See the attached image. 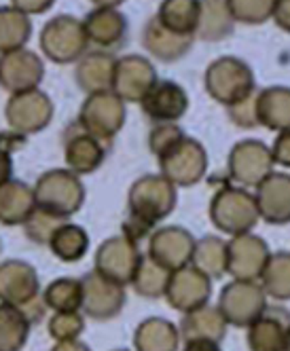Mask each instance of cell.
I'll return each mask as SVG.
<instances>
[{"label": "cell", "mask_w": 290, "mask_h": 351, "mask_svg": "<svg viewBox=\"0 0 290 351\" xmlns=\"http://www.w3.org/2000/svg\"><path fill=\"white\" fill-rule=\"evenodd\" d=\"M204 85L212 99H216V102L227 108L256 91L252 68L246 62L231 56L214 60L208 66L204 74Z\"/></svg>", "instance_id": "6da1fadb"}, {"label": "cell", "mask_w": 290, "mask_h": 351, "mask_svg": "<svg viewBox=\"0 0 290 351\" xmlns=\"http://www.w3.org/2000/svg\"><path fill=\"white\" fill-rule=\"evenodd\" d=\"M210 218L216 229L231 237L252 233L261 218L256 197L246 189L219 191L210 204Z\"/></svg>", "instance_id": "7a4b0ae2"}, {"label": "cell", "mask_w": 290, "mask_h": 351, "mask_svg": "<svg viewBox=\"0 0 290 351\" xmlns=\"http://www.w3.org/2000/svg\"><path fill=\"white\" fill-rule=\"evenodd\" d=\"M87 45L89 38L85 32V23L70 15H60L47 21L40 32L43 53L56 64H70L85 58Z\"/></svg>", "instance_id": "3957f363"}, {"label": "cell", "mask_w": 290, "mask_h": 351, "mask_svg": "<svg viewBox=\"0 0 290 351\" xmlns=\"http://www.w3.org/2000/svg\"><path fill=\"white\" fill-rule=\"evenodd\" d=\"M176 206V189L165 176H144L130 191V216L155 227Z\"/></svg>", "instance_id": "277c9868"}, {"label": "cell", "mask_w": 290, "mask_h": 351, "mask_svg": "<svg viewBox=\"0 0 290 351\" xmlns=\"http://www.w3.org/2000/svg\"><path fill=\"white\" fill-rule=\"evenodd\" d=\"M267 294L258 282L233 280L219 296V309L223 311L229 326L248 328V326L267 309Z\"/></svg>", "instance_id": "5b68a950"}, {"label": "cell", "mask_w": 290, "mask_h": 351, "mask_svg": "<svg viewBox=\"0 0 290 351\" xmlns=\"http://www.w3.org/2000/svg\"><path fill=\"white\" fill-rule=\"evenodd\" d=\"M125 121V102L112 89L89 93L79 114V128L98 140L112 138Z\"/></svg>", "instance_id": "8992f818"}, {"label": "cell", "mask_w": 290, "mask_h": 351, "mask_svg": "<svg viewBox=\"0 0 290 351\" xmlns=\"http://www.w3.org/2000/svg\"><path fill=\"white\" fill-rule=\"evenodd\" d=\"M36 208L51 212L60 218L75 214L83 204V186L70 171L45 173L36 189Z\"/></svg>", "instance_id": "52a82bcc"}, {"label": "cell", "mask_w": 290, "mask_h": 351, "mask_svg": "<svg viewBox=\"0 0 290 351\" xmlns=\"http://www.w3.org/2000/svg\"><path fill=\"white\" fill-rule=\"evenodd\" d=\"M142 263V254L136 241L128 239L125 235L119 237H110L108 241H104L95 254V269L104 278L128 286L134 282L136 271Z\"/></svg>", "instance_id": "ba28073f"}, {"label": "cell", "mask_w": 290, "mask_h": 351, "mask_svg": "<svg viewBox=\"0 0 290 351\" xmlns=\"http://www.w3.org/2000/svg\"><path fill=\"white\" fill-rule=\"evenodd\" d=\"M274 173V155L261 140H244L233 146L229 155V176L241 186H258Z\"/></svg>", "instance_id": "9c48e42d"}, {"label": "cell", "mask_w": 290, "mask_h": 351, "mask_svg": "<svg viewBox=\"0 0 290 351\" xmlns=\"http://www.w3.org/2000/svg\"><path fill=\"white\" fill-rule=\"evenodd\" d=\"M212 294V280L193 265L172 271L165 288V300L172 309L191 313L208 305Z\"/></svg>", "instance_id": "30bf717a"}, {"label": "cell", "mask_w": 290, "mask_h": 351, "mask_svg": "<svg viewBox=\"0 0 290 351\" xmlns=\"http://www.w3.org/2000/svg\"><path fill=\"white\" fill-rule=\"evenodd\" d=\"M271 252L263 237L244 233L227 241V273L233 280L256 282L265 271Z\"/></svg>", "instance_id": "8fae6325"}, {"label": "cell", "mask_w": 290, "mask_h": 351, "mask_svg": "<svg viewBox=\"0 0 290 351\" xmlns=\"http://www.w3.org/2000/svg\"><path fill=\"white\" fill-rule=\"evenodd\" d=\"M161 171L167 180L178 186L197 184L208 169L206 148L193 138H184L174 150L159 159Z\"/></svg>", "instance_id": "7c38bea8"}, {"label": "cell", "mask_w": 290, "mask_h": 351, "mask_svg": "<svg viewBox=\"0 0 290 351\" xmlns=\"http://www.w3.org/2000/svg\"><path fill=\"white\" fill-rule=\"evenodd\" d=\"M83 282V311L93 319H112L125 307V290L98 271L87 273Z\"/></svg>", "instance_id": "4fadbf2b"}, {"label": "cell", "mask_w": 290, "mask_h": 351, "mask_svg": "<svg viewBox=\"0 0 290 351\" xmlns=\"http://www.w3.org/2000/svg\"><path fill=\"white\" fill-rule=\"evenodd\" d=\"M155 85H157V70L147 58L125 56L117 60L112 91L123 102H142Z\"/></svg>", "instance_id": "5bb4252c"}, {"label": "cell", "mask_w": 290, "mask_h": 351, "mask_svg": "<svg viewBox=\"0 0 290 351\" xmlns=\"http://www.w3.org/2000/svg\"><path fill=\"white\" fill-rule=\"evenodd\" d=\"M53 117V104L43 91L32 89L23 93H13L7 104V121L13 130L21 134H32L47 128Z\"/></svg>", "instance_id": "9a60e30c"}, {"label": "cell", "mask_w": 290, "mask_h": 351, "mask_svg": "<svg viewBox=\"0 0 290 351\" xmlns=\"http://www.w3.org/2000/svg\"><path fill=\"white\" fill-rule=\"evenodd\" d=\"M195 239L182 227H163L155 231L149 239V254L157 265L165 267L167 271H178L191 265Z\"/></svg>", "instance_id": "2e32d148"}, {"label": "cell", "mask_w": 290, "mask_h": 351, "mask_svg": "<svg viewBox=\"0 0 290 351\" xmlns=\"http://www.w3.org/2000/svg\"><path fill=\"white\" fill-rule=\"evenodd\" d=\"M40 296L36 269L23 261H7L0 265V303L13 305L17 309Z\"/></svg>", "instance_id": "e0dca14e"}, {"label": "cell", "mask_w": 290, "mask_h": 351, "mask_svg": "<svg viewBox=\"0 0 290 351\" xmlns=\"http://www.w3.org/2000/svg\"><path fill=\"white\" fill-rule=\"evenodd\" d=\"M43 62L36 53L19 49L0 58V87L11 93L32 91L43 81Z\"/></svg>", "instance_id": "ac0fdd59"}, {"label": "cell", "mask_w": 290, "mask_h": 351, "mask_svg": "<svg viewBox=\"0 0 290 351\" xmlns=\"http://www.w3.org/2000/svg\"><path fill=\"white\" fill-rule=\"evenodd\" d=\"M290 313L284 307H267L248 326L250 351H286Z\"/></svg>", "instance_id": "d6986e66"}, {"label": "cell", "mask_w": 290, "mask_h": 351, "mask_svg": "<svg viewBox=\"0 0 290 351\" xmlns=\"http://www.w3.org/2000/svg\"><path fill=\"white\" fill-rule=\"evenodd\" d=\"M256 206L258 214L265 222L282 224L290 222V176L286 173H269L256 186Z\"/></svg>", "instance_id": "ffe728a7"}, {"label": "cell", "mask_w": 290, "mask_h": 351, "mask_svg": "<svg viewBox=\"0 0 290 351\" xmlns=\"http://www.w3.org/2000/svg\"><path fill=\"white\" fill-rule=\"evenodd\" d=\"M142 110L157 123H174L189 108L186 91L174 81H157V85L142 99Z\"/></svg>", "instance_id": "44dd1931"}, {"label": "cell", "mask_w": 290, "mask_h": 351, "mask_svg": "<svg viewBox=\"0 0 290 351\" xmlns=\"http://www.w3.org/2000/svg\"><path fill=\"white\" fill-rule=\"evenodd\" d=\"M83 23L89 43L102 49H117L119 45H123L128 36V17L119 9L95 7L83 19Z\"/></svg>", "instance_id": "7402d4cb"}, {"label": "cell", "mask_w": 290, "mask_h": 351, "mask_svg": "<svg viewBox=\"0 0 290 351\" xmlns=\"http://www.w3.org/2000/svg\"><path fill=\"white\" fill-rule=\"evenodd\" d=\"M193 40H195V36L174 34L172 30H167L165 26H161L157 17H151L142 32V43L147 47V51L161 62L180 60L184 53H189Z\"/></svg>", "instance_id": "603a6c76"}, {"label": "cell", "mask_w": 290, "mask_h": 351, "mask_svg": "<svg viewBox=\"0 0 290 351\" xmlns=\"http://www.w3.org/2000/svg\"><path fill=\"white\" fill-rule=\"evenodd\" d=\"M227 319L219 307H202L184 313L180 322V339L186 341H216L221 343L227 335Z\"/></svg>", "instance_id": "cb8c5ba5"}, {"label": "cell", "mask_w": 290, "mask_h": 351, "mask_svg": "<svg viewBox=\"0 0 290 351\" xmlns=\"http://www.w3.org/2000/svg\"><path fill=\"white\" fill-rule=\"evenodd\" d=\"M258 125L271 132L290 130V89L267 87L256 95Z\"/></svg>", "instance_id": "d4e9b609"}, {"label": "cell", "mask_w": 290, "mask_h": 351, "mask_svg": "<svg viewBox=\"0 0 290 351\" xmlns=\"http://www.w3.org/2000/svg\"><path fill=\"white\" fill-rule=\"evenodd\" d=\"M155 17L174 34L195 36L202 17V0H163Z\"/></svg>", "instance_id": "484cf974"}, {"label": "cell", "mask_w": 290, "mask_h": 351, "mask_svg": "<svg viewBox=\"0 0 290 351\" xmlns=\"http://www.w3.org/2000/svg\"><path fill=\"white\" fill-rule=\"evenodd\" d=\"M180 330L163 317L144 319L134 332L136 351H176Z\"/></svg>", "instance_id": "4316f807"}, {"label": "cell", "mask_w": 290, "mask_h": 351, "mask_svg": "<svg viewBox=\"0 0 290 351\" xmlns=\"http://www.w3.org/2000/svg\"><path fill=\"white\" fill-rule=\"evenodd\" d=\"M117 60L108 53H89L77 66V83L85 93H98L112 89Z\"/></svg>", "instance_id": "83f0119b"}, {"label": "cell", "mask_w": 290, "mask_h": 351, "mask_svg": "<svg viewBox=\"0 0 290 351\" xmlns=\"http://www.w3.org/2000/svg\"><path fill=\"white\" fill-rule=\"evenodd\" d=\"M235 19L225 0H202V17L195 36L208 43L223 40L233 32Z\"/></svg>", "instance_id": "f1b7e54d"}, {"label": "cell", "mask_w": 290, "mask_h": 351, "mask_svg": "<svg viewBox=\"0 0 290 351\" xmlns=\"http://www.w3.org/2000/svg\"><path fill=\"white\" fill-rule=\"evenodd\" d=\"M36 210V195L30 193L26 184H5L0 186V222L19 224L26 222Z\"/></svg>", "instance_id": "f546056e"}, {"label": "cell", "mask_w": 290, "mask_h": 351, "mask_svg": "<svg viewBox=\"0 0 290 351\" xmlns=\"http://www.w3.org/2000/svg\"><path fill=\"white\" fill-rule=\"evenodd\" d=\"M102 140L83 132L66 142V161L77 173H89L104 161Z\"/></svg>", "instance_id": "4dcf8cb0"}, {"label": "cell", "mask_w": 290, "mask_h": 351, "mask_svg": "<svg viewBox=\"0 0 290 351\" xmlns=\"http://www.w3.org/2000/svg\"><path fill=\"white\" fill-rule=\"evenodd\" d=\"M191 265L200 269L210 280H219L227 273V241L208 235L195 243Z\"/></svg>", "instance_id": "1f68e13d"}, {"label": "cell", "mask_w": 290, "mask_h": 351, "mask_svg": "<svg viewBox=\"0 0 290 351\" xmlns=\"http://www.w3.org/2000/svg\"><path fill=\"white\" fill-rule=\"evenodd\" d=\"M30 34L32 26L26 13L15 7H0V53L19 51Z\"/></svg>", "instance_id": "d6a6232c"}, {"label": "cell", "mask_w": 290, "mask_h": 351, "mask_svg": "<svg viewBox=\"0 0 290 351\" xmlns=\"http://www.w3.org/2000/svg\"><path fill=\"white\" fill-rule=\"evenodd\" d=\"M51 252L62 261V263H77L87 254L89 247V235L79 224H62V227L53 233L49 239Z\"/></svg>", "instance_id": "836d02e7"}, {"label": "cell", "mask_w": 290, "mask_h": 351, "mask_svg": "<svg viewBox=\"0 0 290 351\" xmlns=\"http://www.w3.org/2000/svg\"><path fill=\"white\" fill-rule=\"evenodd\" d=\"M30 326L17 307L0 303V351H19L28 341Z\"/></svg>", "instance_id": "e575fe53"}, {"label": "cell", "mask_w": 290, "mask_h": 351, "mask_svg": "<svg viewBox=\"0 0 290 351\" xmlns=\"http://www.w3.org/2000/svg\"><path fill=\"white\" fill-rule=\"evenodd\" d=\"M265 294L276 300H290V252H276L269 256L261 275Z\"/></svg>", "instance_id": "d590c367"}, {"label": "cell", "mask_w": 290, "mask_h": 351, "mask_svg": "<svg viewBox=\"0 0 290 351\" xmlns=\"http://www.w3.org/2000/svg\"><path fill=\"white\" fill-rule=\"evenodd\" d=\"M43 298L45 305L56 313L79 311L83 307V282L72 278H60L47 286Z\"/></svg>", "instance_id": "8d00e7d4"}, {"label": "cell", "mask_w": 290, "mask_h": 351, "mask_svg": "<svg viewBox=\"0 0 290 351\" xmlns=\"http://www.w3.org/2000/svg\"><path fill=\"white\" fill-rule=\"evenodd\" d=\"M172 271L157 265L151 256H142V263L136 271V278L132 282L134 290L144 298H159L165 296L167 282H170Z\"/></svg>", "instance_id": "74e56055"}, {"label": "cell", "mask_w": 290, "mask_h": 351, "mask_svg": "<svg viewBox=\"0 0 290 351\" xmlns=\"http://www.w3.org/2000/svg\"><path fill=\"white\" fill-rule=\"evenodd\" d=\"M235 21L246 26H258L274 17L276 0H225Z\"/></svg>", "instance_id": "f35d334b"}, {"label": "cell", "mask_w": 290, "mask_h": 351, "mask_svg": "<svg viewBox=\"0 0 290 351\" xmlns=\"http://www.w3.org/2000/svg\"><path fill=\"white\" fill-rule=\"evenodd\" d=\"M64 218H60V216H56V214H51V212H47V210H40V208H36L32 214H30V218L23 222L26 224V235L34 241V243H38V245H43V243H49V239L53 237V233L62 227V222Z\"/></svg>", "instance_id": "ab89813d"}, {"label": "cell", "mask_w": 290, "mask_h": 351, "mask_svg": "<svg viewBox=\"0 0 290 351\" xmlns=\"http://www.w3.org/2000/svg\"><path fill=\"white\" fill-rule=\"evenodd\" d=\"M85 328V319L79 311H64V313H53L49 319V335L58 343L66 341H77Z\"/></svg>", "instance_id": "60d3db41"}, {"label": "cell", "mask_w": 290, "mask_h": 351, "mask_svg": "<svg viewBox=\"0 0 290 351\" xmlns=\"http://www.w3.org/2000/svg\"><path fill=\"white\" fill-rule=\"evenodd\" d=\"M186 136L182 134V130L174 123H159L157 128L151 132L149 136V144H151V150L153 155H157L159 159L165 157L170 150H174Z\"/></svg>", "instance_id": "b9f144b4"}, {"label": "cell", "mask_w": 290, "mask_h": 351, "mask_svg": "<svg viewBox=\"0 0 290 351\" xmlns=\"http://www.w3.org/2000/svg\"><path fill=\"white\" fill-rule=\"evenodd\" d=\"M256 95L258 91L250 93L246 99L229 106V119L237 125V128H256L258 125V110H256Z\"/></svg>", "instance_id": "7bdbcfd3"}, {"label": "cell", "mask_w": 290, "mask_h": 351, "mask_svg": "<svg viewBox=\"0 0 290 351\" xmlns=\"http://www.w3.org/2000/svg\"><path fill=\"white\" fill-rule=\"evenodd\" d=\"M271 155H274V163L290 167V130L278 132V138L271 146Z\"/></svg>", "instance_id": "ee69618b"}, {"label": "cell", "mask_w": 290, "mask_h": 351, "mask_svg": "<svg viewBox=\"0 0 290 351\" xmlns=\"http://www.w3.org/2000/svg\"><path fill=\"white\" fill-rule=\"evenodd\" d=\"M53 3L56 0H13V7L26 15H34V13H45Z\"/></svg>", "instance_id": "f6af8a7d"}, {"label": "cell", "mask_w": 290, "mask_h": 351, "mask_svg": "<svg viewBox=\"0 0 290 351\" xmlns=\"http://www.w3.org/2000/svg\"><path fill=\"white\" fill-rule=\"evenodd\" d=\"M276 26L282 28L284 32L290 34V0H276V9H274V17Z\"/></svg>", "instance_id": "bcb514c9"}, {"label": "cell", "mask_w": 290, "mask_h": 351, "mask_svg": "<svg viewBox=\"0 0 290 351\" xmlns=\"http://www.w3.org/2000/svg\"><path fill=\"white\" fill-rule=\"evenodd\" d=\"M182 351H223L216 341H186Z\"/></svg>", "instance_id": "7dc6e473"}, {"label": "cell", "mask_w": 290, "mask_h": 351, "mask_svg": "<svg viewBox=\"0 0 290 351\" xmlns=\"http://www.w3.org/2000/svg\"><path fill=\"white\" fill-rule=\"evenodd\" d=\"M51 351H91V349L81 341H66V343H58Z\"/></svg>", "instance_id": "c3c4849f"}, {"label": "cell", "mask_w": 290, "mask_h": 351, "mask_svg": "<svg viewBox=\"0 0 290 351\" xmlns=\"http://www.w3.org/2000/svg\"><path fill=\"white\" fill-rule=\"evenodd\" d=\"M11 176V161H9V155L0 150V182H5Z\"/></svg>", "instance_id": "681fc988"}, {"label": "cell", "mask_w": 290, "mask_h": 351, "mask_svg": "<svg viewBox=\"0 0 290 351\" xmlns=\"http://www.w3.org/2000/svg\"><path fill=\"white\" fill-rule=\"evenodd\" d=\"M95 7H110V9H117L121 3H125V0H91Z\"/></svg>", "instance_id": "f907efd6"}, {"label": "cell", "mask_w": 290, "mask_h": 351, "mask_svg": "<svg viewBox=\"0 0 290 351\" xmlns=\"http://www.w3.org/2000/svg\"><path fill=\"white\" fill-rule=\"evenodd\" d=\"M286 351H290V330H288V339H286Z\"/></svg>", "instance_id": "816d5d0a"}, {"label": "cell", "mask_w": 290, "mask_h": 351, "mask_svg": "<svg viewBox=\"0 0 290 351\" xmlns=\"http://www.w3.org/2000/svg\"><path fill=\"white\" fill-rule=\"evenodd\" d=\"M114 351H128V349H114Z\"/></svg>", "instance_id": "f5cc1de1"}]
</instances>
